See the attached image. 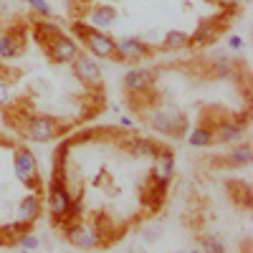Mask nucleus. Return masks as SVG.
Returning a JSON list of instances; mask_svg holds the SVG:
<instances>
[{
    "instance_id": "1",
    "label": "nucleus",
    "mask_w": 253,
    "mask_h": 253,
    "mask_svg": "<svg viewBox=\"0 0 253 253\" xmlns=\"http://www.w3.org/2000/svg\"><path fill=\"white\" fill-rule=\"evenodd\" d=\"M74 33L91 48L94 56L117 58V61H119V56H117V41H114L112 36H104L101 31H96V28H91V26H86V23H79V20L74 23Z\"/></svg>"
},
{
    "instance_id": "2",
    "label": "nucleus",
    "mask_w": 253,
    "mask_h": 253,
    "mask_svg": "<svg viewBox=\"0 0 253 253\" xmlns=\"http://www.w3.org/2000/svg\"><path fill=\"white\" fill-rule=\"evenodd\" d=\"M69 208H71V195H69L66 185H63L61 177H53L51 185H48V210H51V215L58 225L63 223V218H66Z\"/></svg>"
},
{
    "instance_id": "3",
    "label": "nucleus",
    "mask_w": 253,
    "mask_h": 253,
    "mask_svg": "<svg viewBox=\"0 0 253 253\" xmlns=\"http://www.w3.org/2000/svg\"><path fill=\"white\" fill-rule=\"evenodd\" d=\"M150 126L162 134H170V137H185L187 134V119L180 114H165V112H155L150 119Z\"/></svg>"
},
{
    "instance_id": "4",
    "label": "nucleus",
    "mask_w": 253,
    "mask_h": 253,
    "mask_svg": "<svg viewBox=\"0 0 253 253\" xmlns=\"http://www.w3.org/2000/svg\"><path fill=\"white\" fill-rule=\"evenodd\" d=\"M58 132H61L58 124H56V119H51V117H36V119H31L28 126H26V137L33 139V142H48V139L58 137Z\"/></svg>"
},
{
    "instance_id": "5",
    "label": "nucleus",
    "mask_w": 253,
    "mask_h": 253,
    "mask_svg": "<svg viewBox=\"0 0 253 253\" xmlns=\"http://www.w3.org/2000/svg\"><path fill=\"white\" fill-rule=\"evenodd\" d=\"M15 175L23 185L38 187V165H36V157L28 150H18V155H15Z\"/></svg>"
},
{
    "instance_id": "6",
    "label": "nucleus",
    "mask_w": 253,
    "mask_h": 253,
    "mask_svg": "<svg viewBox=\"0 0 253 253\" xmlns=\"http://www.w3.org/2000/svg\"><path fill=\"white\" fill-rule=\"evenodd\" d=\"M46 46H48V53L53 56L56 63H71L79 56V46L74 43L69 36H63V33H58L51 43H46Z\"/></svg>"
},
{
    "instance_id": "7",
    "label": "nucleus",
    "mask_w": 253,
    "mask_h": 253,
    "mask_svg": "<svg viewBox=\"0 0 253 253\" xmlns=\"http://www.w3.org/2000/svg\"><path fill=\"white\" fill-rule=\"evenodd\" d=\"M66 238L79 246V248H91L96 246V238H99V230L96 228H86L81 223H69L66 225Z\"/></svg>"
},
{
    "instance_id": "8",
    "label": "nucleus",
    "mask_w": 253,
    "mask_h": 253,
    "mask_svg": "<svg viewBox=\"0 0 253 253\" xmlns=\"http://www.w3.org/2000/svg\"><path fill=\"white\" fill-rule=\"evenodd\" d=\"M74 74L81 79V81H86V84H96L99 76H101V69H99V63L86 56V53H79L74 58Z\"/></svg>"
},
{
    "instance_id": "9",
    "label": "nucleus",
    "mask_w": 253,
    "mask_h": 253,
    "mask_svg": "<svg viewBox=\"0 0 253 253\" xmlns=\"http://www.w3.org/2000/svg\"><path fill=\"white\" fill-rule=\"evenodd\" d=\"M23 48H26L23 28L0 36V58H13V56H18V53H23Z\"/></svg>"
},
{
    "instance_id": "10",
    "label": "nucleus",
    "mask_w": 253,
    "mask_h": 253,
    "mask_svg": "<svg viewBox=\"0 0 253 253\" xmlns=\"http://www.w3.org/2000/svg\"><path fill=\"white\" fill-rule=\"evenodd\" d=\"M117 56H119V61L144 58V56H150V46H144L137 38H122V41H117Z\"/></svg>"
},
{
    "instance_id": "11",
    "label": "nucleus",
    "mask_w": 253,
    "mask_h": 253,
    "mask_svg": "<svg viewBox=\"0 0 253 253\" xmlns=\"http://www.w3.org/2000/svg\"><path fill=\"white\" fill-rule=\"evenodd\" d=\"M220 26H225V20H218V23H213V20H205V23H200V28L187 36V46H205V43H213Z\"/></svg>"
},
{
    "instance_id": "12",
    "label": "nucleus",
    "mask_w": 253,
    "mask_h": 253,
    "mask_svg": "<svg viewBox=\"0 0 253 253\" xmlns=\"http://www.w3.org/2000/svg\"><path fill=\"white\" fill-rule=\"evenodd\" d=\"M155 84V74L150 69H132L124 76V86L129 91H147Z\"/></svg>"
},
{
    "instance_id": "13",
    "label": "nucleus",
    "mask_w": 253,
    "mask_h": 253,
    "mask_svg": "<svg viewBox=\"0 0 253 253\" xmlns=\"http://www.w3.org/2000/svg\"><path fill=\"white\" fill-rule=\"evenodd\" d=\"M172 170H175V155L170 150H160L157 162H155L152 180H170L172 177Z\"/></svg>"
},
{
    "instance_id": "14",
    "label": "nucleus",
    "mask_w": 253,
    "mask_h": 253,
    "mask_svg": "<svg viewBox=\"0 0 253 253\" xmlns=\"http://www.w3.org/2000/svg\"><path fill=\"white\" fill-rule=\"evenodd\" d=\"M38 215H41V200H38L36 195L23 198V203H20V208H18V223L31 225Z\"/></svg>"
},
{
    "instance_id": "15",
    "label": "nucleus",
    "mask_w": 253,
    "mask_h": 253,
    "mask_svg": "<svg viewBox=\"0 0 253 253\" xmlns=\"http://www.w3.org/2000/svg\"><path fill=\"white\" fill-rule=\"evenodd\" d=\"M243 122H225L218 126V132H215V142H236L238 137H243Z\"/></svg>"
},
{
    "instance_id": "16",
    "label": "nucleus",
    "mask_w": 253,
    "mask_h": 253,
    "mask_svg": "<svg viewBox=\"0 0 253 253\" xmlns=\"http://www.w3.org/2000/svg\"><path fill=\"white\" fill-rule=\"evenodd\" d=\"M187 137V142L193 144V147H208V144H213V129H210L208 124H203V126H195L190 134H185Z\"/></svg>"
},
{
    "instance_id": "17",
    "label": "nucleus",
    "mask_w": 253,
    "mask_h": 253,
    "mask_svg": "<svg viewBox=\"0 0 253 253\" xmlns=\"http://www.w3.org/2000/svg\"><path fill=\"white\" fill-rule=\"evenodd\" d=\"M129 147H132V152H134V155H139V157H157V155H160V150H162V147H160L157 142L144 139V137H142V139H134Z\"/></svg>"
},
{
    "instance_id": "18",
    "label": "nucleus",
    "mask_w": 253,
    "mask_h": 253,
    "mask_svg": "<svg viewBox=\"0 0 253 253\" xmlns=\"http://www.w3.org/2000/svg\"><path fill=\"white\" fill-rule=\"evenodd\" d=\"M114 10H109V8H94L91 13H89V23H94V26H99V28H107V26H112L114 23Z\"/></svg>"
},
{
    "instance_id": "19",
    "label": "nucleus",
    "mask_w": 253,
    "mask_h": 253,
    "mask_svg": "<svg viewBox=\"0 0 253 253\" xmlns=\"http://www.w3.org/2000/svg\"><path fill=\"white\" fill-rule=\"evenodd\" d=\"M228 162H230V165H248V162H251V147H248V144L236 147V150L228 155Z\"/></svg>"
},
{
    "instance_id": "20",
    "label": "nucleus",
    "mask_w": 253,
    "mask_h": 253,
    "mask_svg": "<svg viewBox=\"0 0 253 253\" xmlns=\"http://www.w3.org/2000/svg\"><path fill=\"white\" fill-rule=\"evenodd\" d=\"M187 46V33L182 31H170L165 36V48H185Z\"/></svg>"
},
{
    "instance_id": "21",
    "label": "nucleus",
    "mask_w": 253,
    "mask_h": 253,
    "mask_svg": "<svg viewBox=\"0 0 253 253\" xmlns=\"http://www.w3.org/2000/svg\"><path fill=\"white\" fill-rule=\"evenodd\" d=\"M15 246L18 248H26V251L28 248L33 251V248H38V238L33 233H28V230H20V233H15Z\"/></svg>"
},
{
    "instance_id": "22",
    "label": "nucleus",
    "mask_w": 253,
    "mask_h": 253,
    "mask_svg": "<svg viewBox=\"0 0 253 253\" xmlns=\"http://www.w3.org/2000/svg\"><path fill=\"white\" fill-rule=\"evenodd\" d=\"M0 246H15V230L10 225L0 228Z\"/></svg>"
},
{
    "instance_id": "23",
    "label": "nucleus",
    "mask_w": 253,
    "mask_h": 253,
    "mask_svg": "<svg viewBox=\"0 0 253 253\" xmlns=\"http://www.w3.org/2000/svg\"><path fill=\"white\" fill-rule=\"evenodd\" d=\"M203 251H215V253H223L225 251V246L218 241V238H203Z\"/></svg>"
},
{
    "instance_id": "24",
    "label": "nucleus",
    "mask_w": 253,
    "mask_h": 253,
    "mask_svg": "<svg viewBox=\"0 0 253 253\" xmlns=\"http://www.w3.org/2000/svg\"><path fill=\"white\" fill-rule=\"evenodd\" d=\"M10 99V86H8V81L5 79H0V107Z\"/></svg>"
},
{
    "instance_id": "25",
    "label": "nucleus",
    "mask_w": 253,
    "mask_h": 253,
    "mask_svg": "<svg viewBox=\"0 0 253 253\" xmlns=\"http://www.w3.org/2000/svg\"><path fill=\"white\" fill-rule=\"evenodd\" d=\"M26 3H31L41 15H48V13H51V10H48V5H46V0H26Z\"/></svg>"
},
{
    "instance_id": "26",
    "label": "nucleus",
    "mask_w": 253,
    "mask_h": 253,
    "mask_svg": "<svg viewBox=\"0 0 253 253\" xmlns=\"http://www.w3.org/2000/svg\"><path fill=\"white\" fill-rule=\"evenodd\" d=\"M228 46H230V48H236V51H238V48H243V41H241L238 36H230V41H228Z\"/></svg>"
},
{
    "instance_id": "27",
    "label": "nucleus",
    "mask_w": 253,
    "mask_h": 253,
    "mask_svg": "<svg viewBox=\"0 0 253 253\" xmlns=\"http://www.w3.org/2000/svg\"><path fill=\"white\" fill-rule=\"evenodd\" d=\"M119 124H122V126H132V119H129V117H122Z\"/></svg>"
},
{
    "instance_id": "28",
    "label": "nucleus",
    "mask_w": 253,
    "mask_h": 253,
    "mask_svg": "<svg viewBox=\"0 0 253 253\" xmlns=\"http://www.w3.org/2000/svg\"><path fill=\"white\" fill-rule=\"evenodd\" d=\"M208 3H213V0H208Z\"/></svg>"
}]
</instances>
